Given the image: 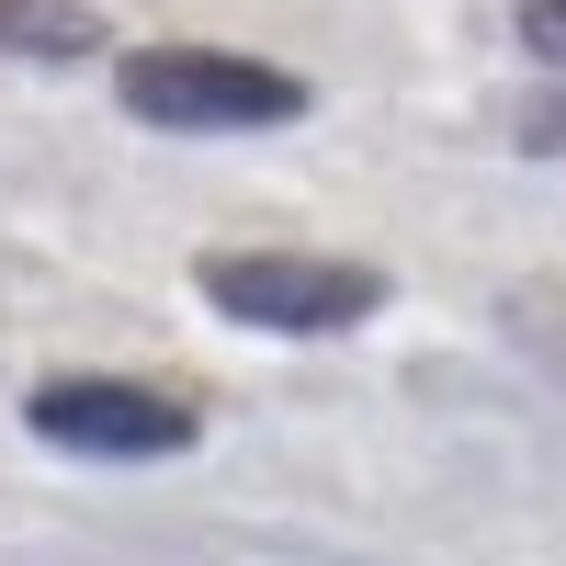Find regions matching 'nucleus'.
<instances>
[{"mask_svg": "<svg viewBox=\"0 0 566 566\" xmlns=\"http://www.w3.org/2000/svg\"><path fill=\"white\" fill-rule=\"evenodd\" d=\"M114 91H125L136 125H170V136H261V125L306 114L295 69L227 57V45H136V57L114 69Z\"/></svg>", "mask_w": 566, "mask_h": 566, "instance_id": "obj_1", "label": "nucleus"}, {"mask_svg": "<svg viewBox=\"0 0 566 566\" xmlns=\"http://www.w3.org/2000/svg\"><path fill=\"white\" fill-rule=\"evenodd\" d=\"M205 306L239 317V328H272V340H328V328H363L386 306V272L374 261H317V250H216Z\"/></svg>", "mask_w": 566, "mask_h": 566, "instance_id": "obj_2", "label": "nucleus"}, {"mask_svg": "<svg viewBox=\"0 0 566 566\" xmlns=\"http://www.w3.org/2000/svg\"><path fill=\"white\" fill-rule=\"evenodd\" d=\"M23 431L80 464H159V453H193V408L159 386H125V374H57L23 397Z\"/></svg>", "mask_w": 566, "mask_h": 566, "instance_id": "obj_3", "label": "nucleus"}, {"mask_svg": "<svg viewBox=\"0 0 566 566\" xmlns=\"http://www.w3.org/2000/svg\"><path fill=\"white\" fill-rule=\"evenodd\" d=\"M0 57H23V69L103 57V23H91L80 0H0Z\"/></svg>", "mask_w": 566, "mask_h": 566, "instance_id": "obj_4", "label": "nucleus"}, {"mask_svg": "<svg viewBox=\"0 0 566 566\" xmlns=\"http://www.w3.org/2000/svg\"><path fill=\"white\" fill-rule=\"evenodd\" d=\"M499 328H510V340H522L544 374H566V283H544V295H510Z\"/></svg>", "mask_w": 566, "mask_h": 566, "instance_id": "obj_5", "label": "nucleus"}, {"mask_svg": "<svg viewBox=\"0 0 566 566\" xmlns=\"http://www.w3.org/2000/svg\"><path fill=\"white\" fill-rule=\"evenodd\" d=\"M522 57L566 80V0H522Z\"/></svg>", "mask_w": 566, "mask_h": 566, "instance_id": "obj_6", "label": "nucleus"}]
</instances>
